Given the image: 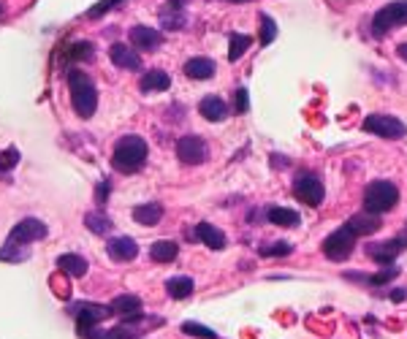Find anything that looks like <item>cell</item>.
Segmentation results:
<instances>
[{
  "mask_svg": "<svg viewBox=\"0 0 407 339\" xmlns=\"http://www.w3.org/2000/svg\"><path fill=\"white\" fill-rule=\"evenodd\" d=\"M41 239H46V225H44L41 220H36V218L20 220V222L11 228V234H8L6 244L0 247V260H6V263H20V260H27L30 258L27 244L41 241Z\"/></svg>",
  "mask_w": 407,
  "mask_h": 339,
  "instance_id": "1",
  "label": "cell"
},
{
  "mask_svg": "<svg viewBox=\"0 0 407 339\" xmlns=\"http://www.w3.org/2000/svg\"><path fill=\"white\" fill-rule=\"evenodd\" d=\"M68 93H71V106L74 112L79 114L81 120H90L98 109V90H95V81L90 79L84 71H68Z\"/></svg>",
  "mask_w": 407,
  "mask_h": 339,
  "instance_id": "2",
  "label": "cell"
},
{
  "mask_svg": "<svg viewBox=\"0 0 407 339\" xmlns=\"http://www.w3.org/2000/svg\"><path fill=\"white\" fill-rule=\"evenodd\" d=\"M147 152H149L147 141H144L142 136L128 133V136H122V139L114 144L112 166H114V171H120V174H136V171L144 166V160H147Z\"/></svg>",
  "mask_w": 407,
  "mask_h": 339,
  "instance_id": "3",
  "label": "cell"
},
{
  "mask_svg": "<svg viewBox=\"0 0 407 339\" xmlns=\"http://www.w3.org/2000/svg\"><path fill=\"white\" fill-rule=\"evenodd\" d=\"M399 201V187L394 182L378 180L366 187L364 193V212H372V215H383L388 209H394Z\"/></svg>",
  "mask_w": 407,
  "mask_h": 339,
  "instance_id": "4",
  "label": "cell"
},
{
  "mask_svg": "<svg viewBox=\"0 0 407 339\" xmlns=\"http://www.w3.org/2000/svg\"><path fill=\"white\" fill-rule=\"evenodd\" d=\"M399 25H407V0L388 3V6H383L375 14V20H372V36L375 39H383V36H388Z\"/></svg>",
  "mask_w": 407,
  "mask_h": 339,
  "instance_id": "5",
  "label": "cell"
},
{
  "mask_svg": "<svg viewBox=\"0 0 407 339\" xmlns=\"http://www.w3.org/2000/svg\"><path fill=\"white\" fill-rule=\"evenodd\" d=\"M353 247H356V234H353L347 225H342V228H337L331 237H326L323 239V255L328 260H345V258H350Z\"/></svg>",
  "mask_w": 407,
  "mask_h": 339,
  "instance_id": "6",
  "label": "cell"
},
{
  "mask_svg": "<svg viewBox=\"0 0 407 339\" xmlns=\"http://www.w3.org/2000/svg\"><path fill=\"white\" fill-rule=\"evenodd\" d=\"M364 131L375 133V136H383V139H402L407 133V125L391 114H369L364 120Z\"/></svg>",
  "mask_w": 407,
  "mask_h": 339,
  "instance_id": "7",
  "label": "cell"
},
{
  "mask_svg": "<svg viewBox=\"0 0 407 339\" xmlns=\"http://www.w3.org/2000/svg\"><path fill=\"white\" fill-rule=\"evenodd\" d=\"M177 158L185 166H199L204 160L209 158V147L201 136H182L177 141Z\"/></svg>",
  "mask_w": 407,
  "mask_h": 339,
  "instance_id": "8",
  "label": "cell"
},
{
  "mask_svg": "<svg viewBox=\"0 0 407 339\" xmlns=\"http://www.w3.org/2000/svg\"><path fill=\"white\" fill-rule=\"evenodd\" d=\"M293 193L307 206H318L323 201V182L318 180L315 174H299L296 182H293Z\"/></svg>",
  "mask_w": 407,
  "mask_h": 339,
  "instance_id": "9",
  "label": "cell"
},
{
  "mask_svg": "<svg viewBox=\"0 0 407 339\" xmlns=\"http://www.w3.org/2000/svg\"><path fill=\"white\" fill-rule=\"evenodd\" d=\"M109 315H112V307H103V304H79V307H74V318H76L79 334L87 331V328H98Z\"/></svg>",
  "mask_w": 407,
  "mask_h": 339,
  "instance_id": "10",
  "label": "cell"
},
{
  "mask_svg": "<svg viewBox=\"0 0 407 339\" xmlns=\"http://www.w3.org/2000/svg\"><path fill=\"white\" fill-rule=\"evenodd\" d=\"M407 247V237H396V239H386V241H372L366 244V255L378 263H391L402 250Z\"/></svg>",
  "mask_w": 407,
  "mask_h": 339,
  "instance_id": "11",
  "label": "cell"
},
{
  "mask_svg": "<svg viewBox=\"0 0 407 339\" xmlns=\"http://www.w3.org/2000/svg\"><path fill=\"white\" fill-rule=\"evenodd\" d=\"M128 39H131V44H133L139 52H155V49L163 44L161 33L152 30V27H147V25H136V27H131Z\"/></svg>",
  "mask_w": 407,
  "mask_h": 339,
  "instance_id": "12",
  "label": "cell"
},
{
  "mask_svg": "<svg viewBox=\"0 0 407 339\" xmlns=\"http://www.w3.org/2000/svg\"><path fill=\"white\" fill-rule=\"evenodd\" d=\"M106 253H109V258L117 260V263H128V260H133L139 255V244L131 237H114L106 244Z\"/></svg>",
  "mask_w": 407,
  "mask_h": 339,
  "instance_id": "13",
  "label": "cell"
},
{
  "mask_svg": "<svg viewBox=\"0 0 407 339\" xmlns=\"http://www.w3.org/2000/svg\"><path fill=\"white\" fill-rule=\"evenodd\" d=\"M109 307H112V312H117V315H120L122 323H131V320L142 318V299H139V296L125 293V296H117V299L112 301Z\"/></svg>",
  "mask_w": 407,
  "mask_h": 339,
  "instance_id": "14",
  "label": "cell"
},
{
  "mask_svg": "<svg viewBox=\"0 0 407 339\" xmlns=\"http://www.w3.org/2000/svg\"><path fill=\"white\" fill-rule=\"evenodd\" d=\"M109 58L117 68H125V71H139L142 68V58L128 46V44H112L109 49Z\"/></svg>",
  "mask_w": 407,
  "mask_h": 339,
  "instance_id": "15",
  "label": "cell"
},
{
  "mask_svg": "<svg viewBox=\"0 0 407 339\" xmlns=\"http://www.w3.org/2000/svg\"><path fill=\"white\" fill-rule=\"evenodd\" d=\"M380 225H383L380 215H372V212H359V215H353V218L347 220V228L356 237H369V234L380 231Z\"/></svg>",
  "mask_w": 407,
  "mask_h": 339,
  "instance_id": "16",
  "label": "cell"
},
{
  "mask_svg": "<svg viewBox=\"0 0 407 339\" xmlns=\"http://www.w3.org/2000/svg\"><path fill=\"white\" fill-rule=\"evenodd\" d=\"M199 112H201L204 120L220 122V120H225V114H228V106H225V100L220 98V95H206V98H201V103H199Z\"/></svg>",
  "mask_w": 407,
  "mask_h": 339,
  "instance_id": "17",
  "label": "cell"
},
{
  "mask_svg": "<svg viewBox=\"0 0 407 339\" xmlns=\"http://www.w3.org/2000/svg\"><path fill=\"white\" fill-rule=\"evenodd\" d=\"M185 77L196 81L212 79L215 77V62L209 60V58H190V60L185 62Z\"/></svg>",
  "mask_w": 407,
  "mask_h": 339,
  "instance_id": "18",
  "label": "cell"
},
{
  "mask_svg": "<svg viewBox=\"0 0 407 339\" xmlns=\"http://www.w3.org/2000/svg\"><path fill=\"white\" fill-rule=\"evenodd\" d=\"M196 237L209 247V250H223L225 247V234L218 228V225H212V222H199L196 225Z\"/></svg>",
  "mask_w": 407,
  "mask_h": 339,
  "instance_id": "19",
  "label": "cell"
},
{
  "mask_svg": "<svg viewBox=\"0 0 407 339\" xmlns=\"http://www.w3.org/2000/svg\"><path fill=\"white\" fill-rule=\"evenodd\" d=\"M58 269L65 277H84L87 274V260L76 255V253H65V255L58 258Z\"/></svg>",
  "mask_w": 407,
  "mask_h": 339,
  "instance_id": "20",
  "label": "cell"
},
{
  "mask_svg": "<svg viewBox=\"0 0 407 339\" xmlns=\"http://www.w3.org/2000/svg\"><path fill=\"white\" fill-rule=\"evenodd\" d=\"M158 20H161L163 30H182L185 25H187V17H185V11H182V8H177V6H166V8H161Z\"/></svg>",
  "mask_w": 407,
  "mask_h": 339,
  "instance_id": "21",
  "label": "cell"
},
{
  "mask_svg": "<svg viewBox=\"0 0 407 339\" xmlns=\"http://www.w3.org/2000/svg\"><path fill=\"white\" fill-rule=\"evenodd\" d=\"M171 87V79H168V74L161 71V68H152V71H147L142 79V90L144 93H163V90H168Z\"/></svg>",
  "mask_w": 407,
  "mask_h": 339,
  "instance_id": "22",
  "label": "cell"
},
{
  "mask_svg": "<svg viewBox=\"0 0 407 339\" xmlns=\"http://www.w3.org/2000/svg\"><path fill=\"white\" fill-rule=\"evenodd\" d=\"M177 253H180V247H177V241L171 239L155 241L149 247V258L155 260V263H171V260H177Z\"/></svg>",
  "mask_w": 407,
  "mask_h": 339,
  "instance_id": "23",
  "label": "cell"
},
{
  "mask_svg": "<svg viewBox=\"0 0 407 339\" xmlns=\"http://www.w3.org/2000/svg\"><path fill=\"white\" fill-rule=\"evenodd\" d=\"M266 220L274 222V225H283V228H291L299 222V215L288 206H266Z\"/></svg>",
  "mask_w": 407,
  "mask_h": 339,
  "instance_id": "24",
  "label": "cell"
},
{
  "mask_svg": "<svg viewBox=\"0 0 407 339\" xmlns=\"http://www.w3.org/2000/svg\"><path fill=\"white\" fill-rule=\"evenodd\" d=\"M161 218H163L161 204H142V206L133 209V220L139 225H155V222H161Z\"/></svg>",
  "mask_w": 407,
  "mask_h": 339,
  "instance_id": "25",
  "label": "cell"
},
{
  "mask_svg": "<svg viewBox=\"0 0 407 339\" xmlns=\"http://www.w3.org/2000/svg\"><path fill=\"white\" fill-rule=\"evenodd\" d=\"M166 293L177 301L193 296V279L190 277H171L168 282H166Z\"/></svg>",
  "mask_w": 407,
  "mask_h": 339,
  "instance_id": "26",
  "label": "cell"
},
{
  "mask_svg": "<svg viewBox=\"0 0 407 339\" xmlns=\"http://www.w3.org/2000/svg\"><path fill=\"white\" fill-rule=\"evenodd\" d=\"M17 163H20V149L17 147H8V149H3L0 152V180H11V171L17 168Z\"/></svg>",
  "mask_w": 407,
  "mask_h": 339,
  "instance_id": "27",
  "label": "cell"
},
{
  "mask_svg": "<svg viewBox=\"0 0 407 339\" xmlns=\"http://www.w3.org/2000/svg\"><path fill=\"white\" fill-rule=\"evenodd\" d=\"M84 225H87L93 234H98V237H103V234L112 231V220L106 218L103 212H87V215H84Z\"/></svg>",
  "mask_w": 407,
  "mask_h": 339,
  "instance_id": "28",
  "label": "cell"
},
{
  "mask_svg": "<svg viewBox=\"0 0 407 339\" xmlns=\"http://www.w3.org/2000/svg\"><path fill=\"white\" fill-rule=\"evenodd\" d=\"M95 58V46L90 41H76L68 46V60H79V62H87Z\"/></svg>",
  "mask_w": 407,
  "mask_h": 339,
  "instance_id": "29",
  "label": "cell"
},
{
  "mask_svg": "<svg viewBox=\"0 0 407 339\" xmlns=\"http://www.w3.org/2000/svg\"><path fill=\"white\" fill-rule=\"evenodd\" d=\"M231 39V49H228V60L236 62L242 58L244 52H247V46H250V36H244V33H231L228 36Z\"/></svg>",
  "mask_w": 407,
  "mask_h": 339,
  "instance_id": "30",
  "label": "cell"
},
{
  "mask_svg": "<svg viewBox=\"0 0 407 339\" xmlns=\"http://www.w3.org/2000/svg\"><path fill=\"white\" fill-rule=\"evenodd\" d=\"M120 3H122V0H101V3L90 6L84 17H87V20H101L106 11H112V8H114V6H120Z\"/></svg>",
  "mask_w": 407,
  "mask_h": 339,
  "instance_id": "31",
  "label": "cell"
},
{
  "mask_svg": "<svg viewBox=\"0 0 407 339\" xmlns=\"http://www.w3.org/2000/svg\"><path fill=\"white\" fill-rule=\"evenodd\" d=\"M277 39V22L272 20L269 14H264L261 17V44H272V41Z\"/></svg>",
  "mask_w": 407,
  "mask_h": 339,
  "instance_id": "32",
  "label": "cell"
},
{
  "mask_svg": "<svg viewBox=\"0 0 407 339\" xmlns=\"http://www.w3.org/2000/svg\"><path fill=\"white\" fill-rule=\"evenodd\" d=\"M182 331L187 337H201V339H218V334L212 328H206L201 323H182Z\"/></svg>",
  "mask_w": 407,
  "mask_h": 339,
  "instance_id": "33",
  "label": "cell"
},
{
  "mask_svg": "<svg viewBox=\"0 0 407 339\" xmlns=\"http://www.w3.org/2000/svg\"><path fill=\"white\" fill-rule=\"evenodd\" d=\"M293 247L288 244V241H274V244H266V247H261V255H266V258H283V255H288Z\"/></svg>",
  "mask_w": 407,
  "mask_h": 339,
  "instance_id": "34",
  "label": "cell"
},
{
  "mask_svg": "<svg viewBox=\"0 0 407 339\" xmlns=\"http://www.w3.org/2000/svg\"><path fill=\"white\" fill-rule=\"evenodd\" d=\"M236 112H247V90L244 87L236 90Z\"/></svg>",
  "mask_w": 407,
  "mask_h": 339,
  "instance_id": "35",
  "label": "cell"
},
{
  "mask_svg": "<svg viewBox=\"0 0 407 339\" xmlns=\"http://www.w3.org/2000/svg\"><path fill=\"white\" fill-rule=\"evenodd\" d=\"M394 274H396V272H391V269H388V272H383V274L369 277V282H372V285H383V282H388V279H394Z\"/></svg>",
  "mask_w": 407,
  "mask_h": 339,
  "instance_id": "36",
  "label": "cell"
},
{
  "mask_svg": "<svg viewBox=\"0 0 407 339\" xmlns=\"http://www.w3.org/2000/svg\"><path fill=\"white\" fill-rule=\"evenodd\" d=\"M106 193H109V182H101V185H98V204L106 201Z\"/></svg>",
  "mask_w": 407,
  "mask_h": 339,
  "instance_id": "37",
  "label": "cell"
},
{
  "mask_svg": "<svg viewBox=\"0 0 407 339\" xmlns=\"http://www.w3.org/2000/svg\"><path fill=\"white\" fill-rule=\"evenodd\" d=\"M396 55L402 58V60L407 62V44H399V49H396Z\"/></svg>",
  "mask_w": 407,
  "mask_h": 339,
  "instance_id": "38",
  "label": "cell"
},
{
  "mask_svg": "<svg viewBox=\"0 0 407 339\" xmlns=\"http://www.w3.org/2000/svg\"><path fill=\"white\" fill-rule=\"evenodd\" d=\"M405 296H407L405 291H394V293H391V299H394V301H402Z\"/></svg>",
  "mask_w": 407,
  "mask_h": 339,
  "instance_id": "39",
  "label": "cell"
},
{
  "mask_svg": "<svg viewBox=\"0 0 407 339\" xmlns=\"http://www.w3.org/2000/svg\"><path fill=\"white\" fill-rule=\"evenodd\" d=\"M168 3H171V6H177V8H182L185 3H190V0H168Z\"/></svg>",
  "mask_w": 407,
  "mask_h": 339,
  "instance_id": "40",
  "label": "cell"
},
{
  "mask_svg": "<svg viewBox=\"0 0 407 339\" xmlns=\"http://www.w3.org/2000/svg\"><path fill=\"white\" fill-rule=\"evenodd\" d=\"M231 3H244V0H231Z\"/></svg>",
  "mask_w": 407,
  "mask_h": 339,
  "instance_id": "41",
  "label": "cell"
},
{
  "mask_svg": "<svg viewBox=\"0 0 407 339\" xmlns=\"http://www.w3.org/2000/svg\"><path fill=\"white\" fill-rule=\"evenodd\" d=\"M0 14H3V6H0Z\"/></svg>",
  "mask_w": 407,
  "mask_h": 339,
  "instance_id": "42",
  "label": "cell"
}]
</instances>
